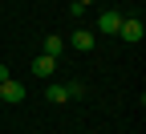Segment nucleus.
<instances>
[{
  "label": "nucleus",
  "mask_w": 146,
  "mask_h": 134,
  "mask_svg": "<svg viewBox=\"0 0 146 134\" xmlns=\"http://www.w3.org/2000/svg\"><path fill=\"white\" fill-rule=\"evenodd\" d=\"M0 81H8V65H0Z\"/></svg>",
  "instance_id": "1a4fd4ad"
},
{
  "label": "nucleus",
  "mask_w": 146,
  "mask_h": 134,
  "mask_svg": "<svg viewBox=\"0 0 146 134\" xmlns=\"http://www.w3.org/2000/svg\"><path fill=\"white\" fill-rule=\"evenodd\" d=\"M142 33H146V29H142L138 16H122V25H118V37H122V41L134 45V41H142Z\"/></svg>",
  "instance_id": "f257e3e1"
},
{
  "label": "nucleus",
  "mask_w": 146,
  "mask_h": 134,
  "mask_svg": "<svg viewBox=\"0 0 146 134\" xmlns=\"http://www.w3.org/2000/svg\"><path fill=\"white\" fill-rule=\"evenodd\" d=\"M0 102H25V85L21 81H0Z\"/></svg>",
  "instance_id": "20e7f679"
},
{
  "label": "nucleus",
  "mask_w": 146,
  "mask_h": 134,
  "mask_svg": "<svg viewBox=\"0 0 146 134\" xmlns=\"http://www.w3.org/2000/svg\"><path fill=\"white\" fill-rule=\"evenodd\" d=\"M33 73H36V77H53V73H57V57L36 53V57H33Z\"/></svg>",
  "instance_id": "7ed1b4c3"
},
{
  "label": "nucleus",
  "mask_w": 146,
  "mask_h": 134,
  "mask_svg": "<svg viewBox=\"0 0 146 134\" xmlns=\"http://www.w3.org/2000/svg\"><path fill=\"white\" fill-rule=\"evenodd\" d=\"M118 25H122V12H114V8H106L98 16V33H106V37H118Z\"/></svg>",
  "instance_id": "f03ea898"
},
{
  "label": "nucleus",
  "mask_w": 146,
  "mask_h": 134,
  "mask_svg": "<svg viewBox=\"0 0 146 134\" xmlns=\"http://www.w3.org/2000/svg\"><path fill=\"white\" fill-rule=\"evenodd\" d=\"M65 93H69V98H81L85 85H81V81H69V85H65Z\"/></svg>",
  "instance_id": "6e6552de"
},
{
  "label": "nucleus",
  "mask_w": 146,
  "mask_h": 134,
  "mask_svg": "<svg viewBox=\"0 0 146 134\" xmlns=\"http://www.w3.org/2000/svg\"><path fill=\"white\" fill-rule=\"evenodd\" d=\"M65 98H69V93H65V85H49V89H45V102H57V106H61Z\"/></svg>",
  "instance_id": "0eeeda50"
},
{
  "label": "nucleus",
  "mask_w": 146,
  "mask_h": 134,
  "mask_svg": "<svg viewBox=\"0 0 146 134\" xmlns=\"http://www.w3.org/2000/svg\"><path fill=\"white\" fill-rule=\"evenodd\" d=\"M61 49H65L61 37H45V41H41V53H45V57H61Z\"/></svg>",
  "instance_id": "423d86ee"
},
{
  "label": "nucleus",
  "mask_w": 146,
  "mask_h": 134,
  "mask_svg": "<svg viewBox=\"0 0 146 134\" xmlns=\"http://www.w3.org/2000/svg\"><path fill=\"white\" fill-rule=\"evenodd\" d=\"M77 4H81V8H85V4H98V0H77Z\"/></svg>",
  "instance_id": "9d476101"
},
{
  "label": "nucleus",
  "mask_w": 146,
  "mask_h": 134,
  "mask_svg": "<svg viewBox=\"0 0 146 134\" xmlns=\"http://www.w3.org/2000/svg\"><path fill=\"white\" fill-rule=\"evenodd\" d=\"M94 41H98V37L89 33V29H77V33H73V49H77V53H89V49H94Z\"/></svg>",
  "instance_id": "39448f33"
}]
</instances>
